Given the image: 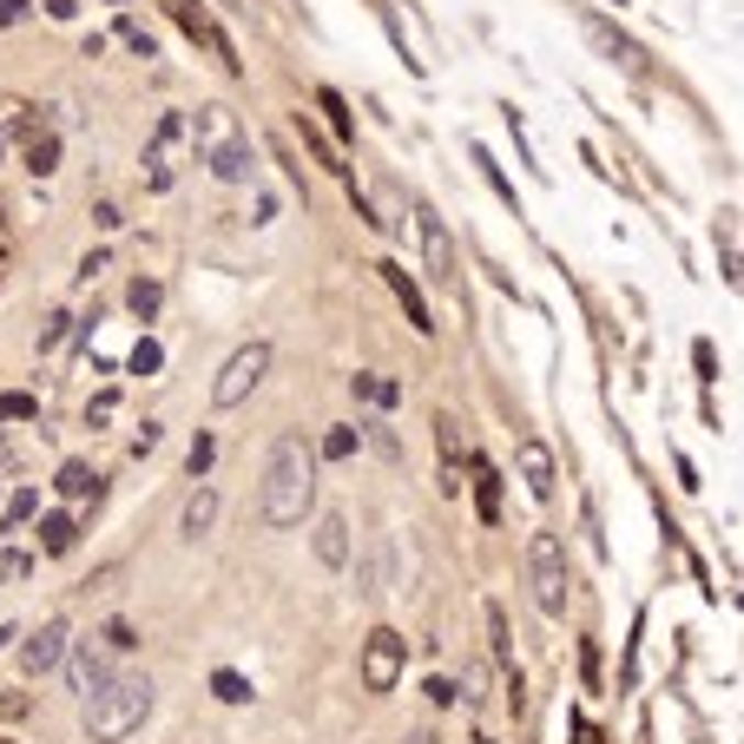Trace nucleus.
<instances>
[{
    "instance_id": "nucleus-1",
    "label": "nucleus",
    "mask_w": 744,
    "mask_h": 744,
    "mask_svg": "<svg viewBox=\"0 0 744 744\" xmlns=\"http://www.w3.org/2000/svg\"><path fill=\"white\" fill-rule=\"evenodd\" d=\"M310 508H317V448L290 429L277 435L264 468V528H303Z\"/></svg>"
},
{
    "instance_id": "nucleus-2",
    "label": "nucleus",
    "mask_w": 744,
    "mask_h": 744,
    "mask_svg": "<svg viewBox=\"0 0 744 744\" xmlns=\"http://www.w3.org/2000/svg\"><path fill=\"white\" fill-rule=\"evenodd\" d=\"M145 719H152V679L145 673H112L86 699V739L92 744H125Z\"/></svg>"
},
{
    "instance_id": "nucleus-3",
    "label": "nucleus",
    "mask_w": 744,
    "mask_h": 744,
    "mask_svg": "<svg viewBox=\"0 0 744 744\" xmlns=\"http://www.w3.org/2000/svg\"><path fill=\"white\" fill-rule=\"evenodd\" d=\"M528 580H534L541 613L560 620V613H567V593H574V574H567V547H560V534H534V541H528Z\"/></svg>"
},
{
    "instance_id": "nucleus-4",
    "label": "nucleus",
    "mask_w": 744,
    "mask_h": 744,
    "mask_svg": "<svg viewBox=\"0 0 744 744\" xmlns=\"http://www.w3.org/2000/svg\"><path fill=\"white\" fill-rule=\"evenodd\" d=\"M185 158H191V119L185 112H165L158 132H152V145H145V191H171L178 171H185Z\"/></svg>"
},
{
    "instance_id": "nucleus-5",
    "label": "nucleus",
    "mask_w": 744,
    "mask_h": 744,
    "mask_svg": "<svg viewBox=\"0 0 744 744\" xmlns=\"http://www.w3.org/2000/svg\"><path fill=\"white\" fill-rule=\"evenodd\" d=\"M264 369H270V343H244V349H231V363H224L218 382H211V402H218V409L251 402V389L264 382Z\"/></svg>"
},
{
    "instance_id": "nucleus-6",
    "label": "nucleus",
    "mask_w": 744,
    "mask_h": 744,
    "mask_svg": "<svg viewBox=\"0 0 744 744\" xmlns=\"http://www.w3.org/2000/svg\"><path fill=\"white\" fill-rule=\"evenodd\" d=\"M402 666H409V640H402L396 626H376V633L363 640V686H369V692H396Z\"/></svg>"
},
{
    "instance_id": "nucleus-7",
    "label": "nucleus",
    "mask_w": 744,
    "mask_h": 744,
    "mask_svg": "<svg viewBox=\"0 0 744 744\" xmlns=\"http://www.w3.org/2000/svg\"><path fill=\"white\" fill-rule=\"evenodd\" d=\"M415 237H422V264H429V277L442 284V290H462V257H455V237H448V224L422 204L415 211Z\"/></svg>"
},
{
    "instance_id": "nucleus-8",
    "label": "nucleus",
    "mask_w": 744,
    "mask_h": 744,
    "mask_svg": "<svg viewBox=\"0 0 744 744\" xmlns=\"http://www.w3.org/2000/svg\"><path fill=\"white\" fill-rule=\"evenodd\" d=\"M165 13H171V20L185 26V40H198V46H204V53H211V59H218L224 73H244V59H237V46H231V40L218 33V20L204 13V0H165Z\"/></svg>"
},
{
    "instance_id": "nucleus-9",
    "label": "nucleus",
    "mask_w": 744,
    "mask_h": 744,
    "mask_svg": "<svg viewBox=\"0 0 744 744\" xmlns=\"http://www.w3.org/2000/svg\"><path fill=\"white\" fill-rule=\"evenodd\" d=\"M66 679H73V692H99L106 679H112V659H106V646H92V640H66Z\"/></svg>"
},
{
    "instance_id": "nucleus-10",
    "label": "nucleus",
    "mask_w": 744,
    "mask_h": 744,
    "mask_svg": "<svg viewBox=\"0 0 744 744\" xmlns=\"http://www.w3.org/2000/svg\"><path fill=\"white\" fill-rule=\"evenodd\" d=\"M198 158H204V165H211V178H224V185H244V178L257 171V158H251V138H244V132H231V138L204 145Z\"/></svg>"
},
{
    "instance_id": "nucleus-11",
    "label": "nucleus",
    "mask_w": 744,
    "mask_h": 744,
    "mask_svg": "<svg viewBox=\"0 0 744 744\" xmlns=\"http://www.w3.org/2000/svg\"><path fill=\"white\" fill-rule=\"evenodd\" d=\"M580 26L593 33V46H600L607 59H620L626 73H646V46H640V40H626V33H620L613 20H600V13H580Z\"/></svg>"
},
{
    "instance_id": "nucleus-12",
    "label": "nucleus",
    "mask_w": 744,
    "mask_h": 744,
    "mask_svg": "<svg viewBox=\"0 0 744 744\" xmlns=\"http://www.w3.org/2000/svg\"><path fill=\"white\" fill-rule=\"evenodd\" d=\"M514 462H521V481H528V495H534V501H554V448H547L541 435H521Z\"/></svg>"
},
{
    "instance_id": "nucleus-13",
    "label": "nucleus",
    "mask_w": 744,
    "mask_h": 744,
    "mask_svg": "<svg viewBox=\"0 0 744 744\" xmlns=\"http://www.w3.org/2000/svg\"><path fill=\"white\" fill-rule=\"evenodd\" d=\"M20 653H26V673H53V666L66 659V620H46Z\"/></svg>"
},
{
    "instance_id": "nucleus-14",
    "label": "nucleus",
    "mask_w": 744,
    "mask_h": 744,
    "mask_svg": "<svg viewBox=\"0 0 744 744\" xmlns=\"http://www.w3.org/2000/svg\"><path fill=\"white\" fill-rule=\"evenodd\" d=\"M382 277H389V290L402 297V310H409V323H415V336H435V317H429V303H422V290H415V277H409L402 264H382Z\"/></svg>"
},
{
    "instance_id": "nucleus-15",
    "label": "nucleus",
    "mask_w": 744,
    "mask_h": 744,
    "mask_svg": "<svg viewBox=\"0 0 744 744\" xmlns=\"http://www.w3.org/2000/svg\"><path fill=\"white\" fill-rule=\"evenodd\" d=\"M317 560H323V567H343V560H349V521H343V514H323V521H317Z\"/></svg>"
},
{
    "instance_id": "nucleus-16",
    "label": "nucleus",
    "mask_w": 744,
    "mask_h": 744,
    "mask_svg": "<svg viewBox=\"0 0 744 744\" xmlns=\"http://www.w3.org/2000/svg\"><path fill=\"white\" fill-rule=\"evenodd\" d=\"M53 488H59V495H66V501H99V495H106V481H99V475H92V468H86V462H66V468H59V481H53Z\"/></svg>"
},
{
    "instance_id": "nucleus-17",
    "label": "nucleus",
    "mask_w": 744,
    "mask_h": 744,
    "mask_svg": "<svg viewBox=\"0 0 744 744\" xmlns=\"http://www.w3.org/2000/svg\"><path fill=\"white\" fill-rule=\"evenodd\" d=\"M211 521H218V488H198V495L185 501V521H178V528L198 541V534H211Z\"/></svg>"
},
{
    "instance_id": "nucleus-18",
    "label": "nucleus",
    "mask_w": 744,
    "mask_h": 744,
    "mask_svg": "<svg viewBox=\"0 0 744 744\" xmlns=\"http://www.w3.org/2000/svg\"><path fill=\"white\" fill-rule=\"evenodd\" d=\"M73 541H79L73 514H46L40 521V554H73Z\"/></svg>"
},
{
    "instance_id": "nucleus-19",
    "label": "nucleus",
    "mask_w": 744,
    "mask_h": 744,
    "mask_svg": "<svg viewBox=\"0 0 744 744\" xmlns=\"http://www.w3.org/2000/svg\"><path fill=\"white\" fill-rule=\"evenodd\" d=\"M475 508H481V521H501V481L488 462H475Z\"/></svg>"
},
{
    "instance_id": "nucleus-20",
    "label": "nucleus",
    "mask_w": 744,
    "mask_h": 744,
    "mask_svg": "<svg viewBox=\"0 0 744 744\" xmlns=\"http://www.w3.org/2000/svg\"><path fill=\"white\" fill-rule=\"evenodd\" d=\"M317 106L330 112V132H336V138H356V112L343 106V92H330V86H323V92H317Z\"/></svg>"
},
{
    "instance_id": "nucleus-21",
    "label": "nucleus",
    "mask_w": 744,
    "mask_h": 744,
    "mask_svg": "<svg viewBox=\"0 0 744 744\" xmlns=\"http://www.w3.org/2000/svg\"><path fill=\"white\" fill-rule=\"evenodd\" d=\"M53 165H59V138H53V132H40V138H26V171H33V178H46Z\"/></svg>"
},
{
    "instance_id": "nucleus-22",
    "label": "nucleus",
    "mask_w": 744,
    "mask_h": 744,
    "mask_svg": "<svg viewBox=\"0 0 744 744\" xmlns=\"http://www.w3.org/2000/svg\"><path fill=\"white\" fill-rule=\"evenodd\" d=\"M125 303H132V317H152V310L165 303V284H158V277H138V284L125 290Z\"/></svg>"
},
{
    "instance_id": "nucleus-23",
    "label": "nucleus",
    "mask_w": 744,
    "mask_h": 744,
    "mask_svg": "<svg viewBox=\"0 0 744 744\" xmlns=\"http://www.w3.org/2000/svg\"><path fill=\"white\" fill-rule=\"evenodd\" d=\"M356 448H363V429H356V422H349V429H330V435H323V462H349Z\"/></svg>"
},
{
    "instance_id": "nucleus-24",
    "label": "nucleus",
    "mask_w": 744,
    "mask_h": 744,
    "mask_svg": "<svg viewBox=\"0 0 744 744\" xmlns=\"http://www.w3.org/2000/svg\"><path fill=\"white\" fill-rule=\"evenodd\" d=\"M211 692H218L224 706H251V679H244V673H231V666H224V673H211Z\"/></svg>"
},
{
    "instance_id": "nucleus-25",
    "label": "nucleus",
    "mask_w": 744,
    "mask_h": 744,
    "mask_svg": "<svg viewBox=\"0 0 744 744\" xmlns=\"http://www.w3.org/2000/svg\"><path fill=\"white\" fill-rule=\"evenodd\" d=\"M488 633H495V653H501V673L521 686V673H514V646H508V620H501V607H488Z\"/></svg>"
},
{
    "instance_id": "nucleus-26",
    "label": "nucleus",
    "mask_w": 744,
    "mask_h": 744,
    "mask_svg": "<svg viewBox=\"0 0 744 744\" xmlns=\"http://www.w3.org/2000/svg\"><path fill=\"white\" fill-rule=\"evenodd\" d=\"M33 415H40V402H33L26 389H7V396H0V422H33Z\"/></svg>"
},
{
    "instance_id": "nucleus-27",
    "label": "nucleus",
    "mask_w": 744,
    "mask_h": 744,
    "mask_svg": "<svg viewBox=\"0 0 744 744\" xmlns=\"http://www.w3.org/2000/svg\"><path fill=\"white\" fill-rule=\"evenodd\" d=\"M356 396H363V402H376V409H389L402 389H396V382H382V376H356Z\"/></svg>"
},
{
    "instance_id": "nucleus-28",
    "label": "nucleus",
    "mask_w": 744,
    "mask_h": 744,
    "mask_svg": "<svg viewBox=\"0 0 744 744\" xmlns=\"http://www.w3.org/2000/svg\"><path fill=\"white\" fill-rule=\"evenodd\" d=\"M211 462H218V442H211V435L198 429V442H191V455H185V468H191V475L204 481V475H211Z\"/></svg>"
},
{
    "instance_id": "nucleus-29",
    "label": "nucleus",
    "mask_w": 744,
    "mask_h": 744,
    "mask_svg": "<svg viewBox=\"0 0 744 744\" xmlns=\"http://www.w3.org/2000/svg\"><path fill=\"white\" fill-rule=\"evenodd\" d=\"M719 257H725V284H739V237H732V211H725V231H719Z\"/></svg>"
},
{
    "instance_id": "nucleus-30",
    "label": "nucleus",
    "mask_w": 744,
    "mask_h": 744,
    "mask_svg": "<svg viewBox=\"0 0 744 744\" xmlns=\"http://www.w3.org/2000/svg\"><path fill=\"white\" fill-rule=\"evenodd\" d=\"M158 363H165V349H158V343H152V336H145V343H138V349H132V376H152V369H158Z\"/></svg>"
},
{
    "instance_id": "nucleus-31",
    "label": "nucleus",
    "mask_w": 744,
    "mask_h": 744,
    "mask_svg": "<svg viewBox=\"0 0 744 744\" xmlns=\"http://www.w3.org/2000/svg\"><path fill=\"white\" fill-rule=\"evenodd\" d=\"M33 508H40V495H33V488H20V495L7 501V528H20V521H33Z\"/></svg>"
},
{
    "instance_id": "nucleus-32",
    "label": "nucleus",
    "mask_w": 744,
    "mask_h": 744,
    "mask_svg": "<svg viewBox=\"0 0 744 744\" xmlns=\"http://www.w3.org/2000/svg\"><path fill=\"white\" fill-rule=\"evenodd\" d=\"M119 33H125V46H132V53H145V59H152V33H145L138 20H119Z\"/></svg>"
},
{
    "instance_id": "nucleus-33",
    "label": "nucleus",
    "mask_w": 744,
    "mask_h": 744,
    "mask_svg": "<svg viewBox=\"0 0 744 744\" xmlns=\"http://www.w3.org/2000/svg\"><path fill=\"white\" fill-rule=\"evenodd\" d=\"M435 435H442V455L455 462V455H462V442H455V415H435Z\"/></svg>"
},
{
    "instance_id": "nucleus-34",
    "label": "nucleus",
    "mask_w": 744,
    "mask_h": 744,
    "mask_svg": "<svg viewBox=\"0 0 744 744\" xmlns=\"http://www.w3.org/2000/svg\"><path fill=\"white\" fill-rule=\"evenodd\" d=\"M106 646H112V653H132V626H125V620H112V626H106Z\"/></svg>"
},
{
    "instance_id": "nucleus-35",
    "label": "nucleus",
    "mask_w": 744,
    "mask_h": 744,
    "mask_svg": "<svg viewBox=\"0 0 744 744\" xmlns=\"http://www.w3.org/2000/svg\"><path fill=\"white\" fill-rule=\"evenodd\" d=\"M99 270H106V251H86V257H79V284H92Z\"/></svg>"
},
{
    "instance_id": "nucleus-36",
    "label": "nucleus",
    "mask_w": 744,
    "mask_h": 744,
    "mask_svg": "<svg viewBox=\"0 0 744 744\" xmlns=\"http://www.w3.org/2000/svg\"><path fill=\"white\" fill-rule=\"evenodd\" d=\"M0 574H7V580H26V574H33V560H26V554H7V560H0Z\"/></svg>"
},
{
    "instance_id": "nucleus-37",
    "label": "nucleus",
    "mask_w": 744,
    "mask_h": 744,
    "mask_svg": "<svg viewBox=\"0 0 744 744\" xmlns=\"http://www.w3.org/2000/svg\"><path fill=\"white\" fill-rule=\"evenodd\" d=\"M152 448H158V422H145V429H138V442H132V455H152Z\"/></svg>"
},
{
    "instance_id": "nucleus-38",
    "label": "nucleus",
    "mask_w": 744,
    "mask_h": 744,
    "mask_svg": "<svg viewBox=\"0 0 744 744\" xmlns=\"http://www.w3.org/2000/svg\"><path fill=\"white\" fill-rule=\"evenodd\" d=\"M46 13H53V20H73V13H79V0H46Z\"/></svg>"
},
{
    "instance_id": "nucleus-39",
    "label": "nucleus",
    "mask_w": 744,
    "mask_h": 744,
    "mask_svg": "<svg viewBox=\"0 0 744 744\" xmlns=\"http://www.w3.org/2000/svg\"><path fill=\"white\" fill-rule=\"evenodd\" d=\"M7 640H13V626H0V646H7Z\"/></svg>"
},
{
    "instance_id": "nucleus-40",
    "label": "nucleus",
    "mask_w": 744,
    "mask_h": 744,
    "mask_svg": "<svg viewBox=\"0 0 744 744\" xmlns=\"http://www.w3.org/2000/svg\"><path fill=\"white\" fill-rule=\"evenodd\" d=\"M468 744H495V739H468Z\"/></svg>"
},
{
    "instance_id": "nucleus-41",
    "label": "nucleus",
    "mask_w": 744,
    "mask_h": 744,
    "mask_svg": "<svg viewBox=\"0 0 744 744\" xmlns=\"http://www.w3.org/2000/svg\"><path fill=\"white\" fill-rule=\"evenodd\" d=\"M0 152H7V138H0Z\"/></svg>"
},
{
    "instance_id": "nucleus-42",
    "label": "nucleus",
    "mask_w": 744,
    "mask_h": 744,
    "mask_svg": "<svg viewBox=\"0 0 744 744\" xmlns=\"http://www.w3.org/2000/svg\"><path fill=\"white\" fill-rule=\"evenodd\" d=\"M0 744H13V739H0Z\"/></svg>"
}]
</instances>
